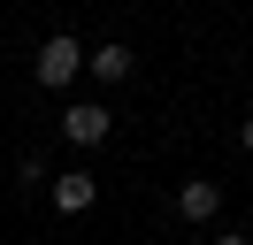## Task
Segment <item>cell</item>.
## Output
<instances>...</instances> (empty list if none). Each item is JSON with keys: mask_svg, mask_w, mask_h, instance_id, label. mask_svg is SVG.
I'll list each match as a JSON object with an SVG mask.
<instances>
[{"mask_svg": "<svg viewBox=\"0 0 253 245\" xmlns=\"http://www.w3.org/2000/svg\"><path fill=\"white\" fill-rule=\"evenodd\" d=\"M84 61H92V54H84V46L69 39V31H54V39L39 46V61H31V77H39V84H46V92H69V84H77V69H84Z\"/></svg>", "mask_w": 253, "mask_h": 245, "instance_id": "6da1fadb", "label": "cell"}, {"mask_svg": "<svg viewBox=\"0 0 253 245\" xmlns=\"http://www.w3.org/2000/svg\"><path fill=\"white\" fill-rule=\"evenodd\" d=\"M54 130H62L69 146H100V138L115 130V115H108V107H100V100H69V107H62V122H54Z\"/></svg>", "mask_w": 253, "mask_h": 245, "instance_id": "7a4b0ae2", "label": "cell"}, {"mask_svg": "<svg viewBox=\"0 0 253 245\" xmlns=\"http://www.w3.org/2000/svg\"><path fill=\"white\" fill-rule=\"evenodd\" d=\"M176 214H184V222H215L222 214V184L215 176H184L176 184Z\"/></svg>", "mask_w": 253, "mask_h": 245, "instance_id": "3957f363", "label": "cell"}, {"mask_svg": "<svg viewBox=\"0 0 253 245\" xmlns=\"http://www.w3.org/2000/svg\"><path fill=\"white\" fill-rule=\"evenodd\" d=\"M46 199H54L62 214H84V207L100 199V176H92V168H62V176L46 184Z\"/></svg>", "mask_w": 253, "mask_h": 245, "instance_id": "277c9868", "label": "cell"}, {"mask_svg": "<svg viewBox=\"0 0 253 245\" xmlns=\"http://www.w3.org/2000/svg\"><path fill=\"white\" fill-rule=\"evenodd\" d=\"M84 69H92L100 84H130V69H138V54H130L123 39H108V46H92V61H84Z\"/></svg>", "mask_w": 253, "mask_h": 245, "instance_id": "5b68a950", "label": "cell"}, {"mask_svg": "<svg viewBox=\"0 0 253 245\" xmlns=\"http://www.w3.org/2000/svg\"><path fill=\"white\" fill-rule=\"evenodd\" d=\"M16 184H54V176H46V161H39V153H23V161H16Z\"/></svg>", "mask_w": 253, "mask_h": 245, "instance_id": "8992f818", "label": "cell"}, {"mask_svg": "<svg viewBox=\"0 0 253 245\" xmlns=\"http://www.w3.org/2000/svg\"><path fill=\"white\" fill-rule=\"evenodd\" d=\"M238 146H246V153H253V115H246V122H238Z\"/></svg>", "mask_w": 253, "mask_h": 245, "instance_id": "52a82bcc", "label": "cell"}, {"mask_svg": "<svg viewBox=\"0 0 253 245\" xmlns=\"http://www.w3.org/2000/svg\"><path fill=\"white\" fill-rule=\"evenodd\" d=\"M207 245H253V238H238V230H222V238H207Z\"/></svg>", "mask_w": 253, "mask_h": 245, "instance_id": "ba28073f", "label": "cell"}]
</instances>
